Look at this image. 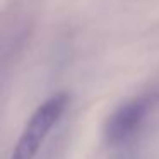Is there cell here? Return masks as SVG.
<instances>
[{
    "label": "cell",
    "instance_id": "6da1fadb",
    "mask_svg": "<svg viewBox=\"0 0 159 159\" xmlns=\"http://www.w3.org/2000/svg\"><path fill=\"white\" fill-rule=\"evenodd\" d=\"M69 103L70 96L67 93H57L43 101L28 120L17 144L12 149L11 159H36L45 139L60 121Z\"/></svg>",
    "mask_w": 159,
    "mask_h": 159
},
{
    "label": "cell",
    "instance_id": "7a4b0ae2",
    "mask_svg": "<svg viewBox=\"0 0 159 159\" xmlns=\"http://www.w3.org/2000/svg\"><path fill=\"white\" fill-rule=\"evenodd\" d=\"M157 103H159V93H156V91L145 93L142 96L123 103L108 118L106 128H104L106 140L118 145L134 139Z\"/></svg>",
    "mask_w": 159,
    "mask_h": 159
}]
</instances>
